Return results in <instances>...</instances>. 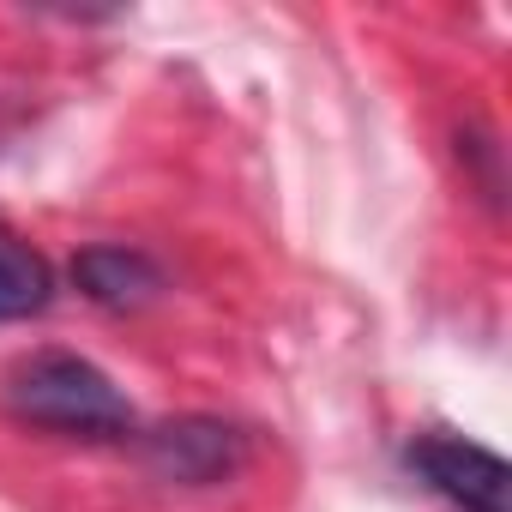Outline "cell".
<instances>
[{"mask_svg":"<svg viewBox=\"0 0 512 512\" xmlns=\"http://www.w3.org/2000/svg\"><path fill=\"white\" fill-rule=\"evenodd\" d=\"M73 284L109 314H133V308L163 296V272L133 247H85L73 260Z\"/></svg>","mask_w":512,"mask_h":512,"instance_id":"cell-4","label":"cell"},{"mask_svg":"<svg viewBox=\"0 0 512 512\" xmlns=\"http://www.w3.org/2000/svg\"><path fill=\"white\" fill-rule=\"evenodd\" d=\"M410 464H416L446 500H458L464 512H506L512 476H506V464H500L488 446L434 434V440H416V446H410Z\"/></svg>","mask_w":512,"mask_h":512,"instance_id":"cell-3","label":"cell"},{"mask_svg":"<svg viewBox=\"0 0 512 512\" xmlns=\"http://www.w3.org/2000/svg\"><path fill=\"white\" fill-rule=\"evenodd\" d=\"M55 296V278L43 266V253L19 241L13 229H0V320H31Z\"/></svg>","mask_w":512,"mask_h":512,"instance_id":"cell-5","label":"cell"},{"mask_svg":"<svg viewBox=\"0 0 512 512\" xmlns=\"http://www.w3.org/2000/svg\"><path fill=\"white\" fill-rule=\"evenodd\" d=\"M7 404H13V416H25L37 428H61V434H85V440L133 434V404L121 398V386L67 350L19 362L7 380Z\"/></svg>","mask_w":512,"mask_h":512,"instance_id":"cell-1","label":"cell"},{"mask_svg":"<svg viewBox=\"0 0 512 512\" xmlns=\"http://www.w3.org/2000/svg\"><path fill=\"white\" fill-rule=\"evenodd\" d=\"M247 458L241 434L229 422H211V416H181V422H163L145 434V464L163 476V482H187V488H205V482H223L235 476Z\"/></svg>","mask_w":512,"mask_h":512,"instance_id":"cell-2","label":"cell"}]
</instances>
